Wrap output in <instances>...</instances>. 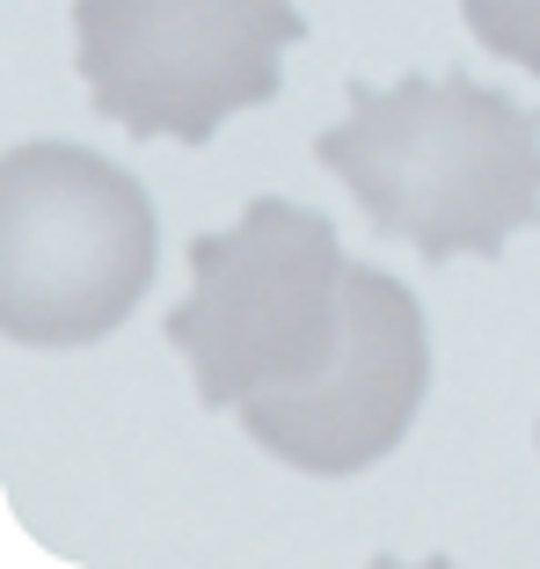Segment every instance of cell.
<instances>
[{"label": "cell", "mask_w": 540, "mask_h": 569, "mask_svg": "<svg viewBox=\"0 0 540 569\" xmlns=\"http://www.w3.org/2000/svg\"><path fill=\"white\" fill-rule=\"evenodd\" d=\"M161 329L198 372V402L234 409L300 475L388 460L431 387L417 292L351 263L337 227L292 198H249L234 227L190 241V292Z\"/></svg>", "instance_id": "1"}, {"label": "cell", "mask_w": 540, "mask_h": 569, "mask_svg": "<svg viewBox=\"0 0 540 569\" xmlns=\"http://www.w3.org/2000/svg\"><path fill=\"white\" fill-rule=\"evenodd\" d=\"M314 161L380 234L431 263L497 256L540 227V110L468 73L351 81V118L314 139Z\"/></svg>", "instance_id": "2"}, {"label": "cell", "mask_w": 540, "mask_h": 569, "mask_svg": "<svg viewBox=\"0 0 540 569\" xmlns=\"http://www.w3.org/2000/svg\"><path fill=\"white\" fill-rule=\"evenodd\" d=\"M161 227L147 183L73 139H22L0 161V329L73 351L124 329L153 284Z\"/></svg>", "instance_id": "3"}, {"label": "cell", "mask_w": 540, "mask_h": 569, "mask_svg": "<svg viewBox=\"0 0 540 569\" xmlns=\"http://www.w3.org/2000/svg\"><path fill=\"white\" fill-rule=\"evenodd\" d=\"M300 37V0H73V67L96 118L183 147L278 96V59Z\"/></svg>", "instance_id": "4"}, {"label": "cell", "mask_w": 540, "mask_h": 569, "mask_svg": "<svg viewBox=\"0 0 540 569\" xmlns=\"http://www.w3.org/2000/svg\"><path fill=\"white\" fill-rule=\"evenodd\" d=\"M460 16H468L482 51L540 73V0H460Z\"/></svg>", "instance_id": "5"}]
</instances>
